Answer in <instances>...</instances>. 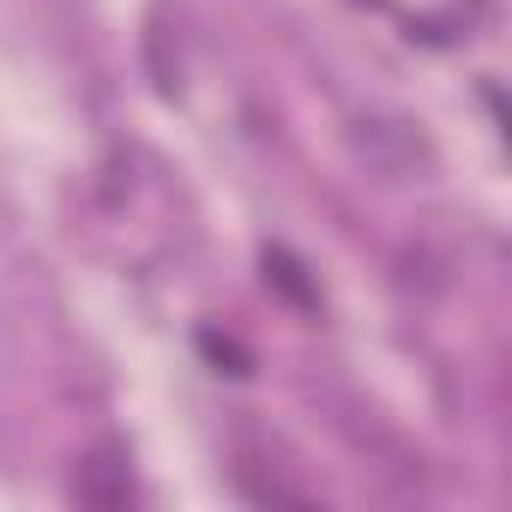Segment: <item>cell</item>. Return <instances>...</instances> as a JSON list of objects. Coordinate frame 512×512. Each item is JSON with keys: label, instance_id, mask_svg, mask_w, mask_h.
<instances>
[{"label": "cell", "instance_id": "cell-1", "mask_svg": "<svg viewBox=\"0 0 512 512\" xmlns=\"http://www.w3.org/2000/svg\"><path fill=\"white\" fill-rule=\"evenodd\" d=\"M73 494L91 500V506H121V500H127V464H121L115 452H97L91 464H79Z\"/></svg>", "mask_w": 512, "mask_h": 512}, {"label": "cell", "instance_id": "cell-2", "mask_svg": "<svg viewBox=\"0 0 512 512\" xmlns=\"http://www.w3.org/2000/svg\"><path fill=\"white\" fill-rule=\"evenodd\" d=\"M266 278H272L296 308H314V302H320V296H314V284L302 278V260H296V253H284V247H272V253H266Z\"/></svg>", "mask_w": 512, "mask_h": 512}, {"label": "cell", "instance_id": "cell-3", "mask_svg": "<svg viewBox=\"0 0 512 512\" xmlns=\"http://www.w3.org/2000/svg\"><path fill=\"white\" fill-rule=\"evenodd\" d=\"M199 350H205L211 362H229V374H247V350H241V344H229V338L205 332V338H199Z\"/></svg>", "mask_w": 512, "mask_h": 512}, {"label": "cell", "instance_id": "cell-4", "mask_svg": "<svg viewBox=\"0 0 512 512\" xmlns=\"http://www.w3.org/2000/svg\"><path fill=\"white\" fill-rule=\"evenodd\" d=\"M368 7H380V0H368Z\"/></svg>", "mask_w": 512, "mask_h": 512}]
</instances>
